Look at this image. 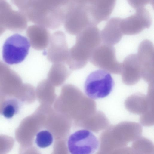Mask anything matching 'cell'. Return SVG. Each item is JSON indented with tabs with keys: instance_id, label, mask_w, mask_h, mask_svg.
Listing matches in <instances>:
<instances>
[{
	"instance_id": "obj_1",
	"label": "cell",
	"mask_w": 154,
	"mask_h": 154,
	"mask_svg": "<svg viewBox=\"0 0 154 154\" xmlns=\"http://www.w3.org/2000/svg\"><path fill=\"white\" fill-rule=\"evenodd\" d=\"M69 0H29L22 13L28 20L55 29L63 23Z\"/></svg>"
},
{
	"instance_id": "obj_2",
	"label": "cell",
	"mask_w": 154,
	"mask_h": 154,
	"mask_svg": "<svg viewBox=\"0 0 154 154\" xmlns=\"http://www.w3.org/2000/svg\"><path fill=\"white\" fill-rule=\"evenodd\" d=\"M69 34L77 35L87 27L94 26L85 0H69L63 23Z\"/></svg>"
},
{
	"instance_id": "obj_3",
	"label": "cell",
	"mask_w": 154,
	"mask_h": 154,
	"mask_svg": "<svg viewBox=\"0 0 154 154\" xmlns=\"http://www.w3.org/2000/svg\"><path fill=\"white\" fill-rule=\"evenodd\" d=\"M114 85L113 79L109 73L102 69H98L92 72L87 76L84 89L89 97L96 99L108 96Z\"/></svg>"
},
{
	"instance_id": "obj_4",
	"label": "cell",
	"mask_w": 154,
	"mask_h": 154,
	"mask_svg": "<svg viewBox=\"0 0 154 154\" xmlns=\"http://www.w3.org/2000/svg\"><path fill=\"white\" fill-rule=\"evenodd\" d=\"M30 44L25 37L18 34L8 37L3 46V59L7 63L12 65L23 61L28 54Z\"/></svg>"
},
{
	"instance_id": "obj_5",
	"label": "cell",
	"mask_w": 154,
	"mask_h": 154,
	"mask_svg": "<svg viewBox=\"0 0 154 154\" xmlns=\"http://www.w3.org/2000/svg\"><path fill=\"white\" fill-rule=\"evenodd\" d=\"M89 61L94 66L109 72L121 73L122 63L117 61L115 50L112 45L101 44L93 51Z\"/></svg>"
},
{
	"instance_id": "obj_6",
	"label": "cell",
	"mask_w": 154,
	"mask_h": 154,
	"mask_svg": "<svg viewBox=\"0 0 154 154\" xmlns=\"http://www.w3.org/2000/svg\"><path fill=\"white\" fill-rule=\"evenodd\" d=\"M67 144L71 154H91L98 149L99 143L97 138L91 132L82 129L70 134Z\"/></svg>"
},
{
	"instance_id": "obj_7",
	"label": "cell",
	"mask_w": 154,
	"mask_h": 154,
	"mask_svg": "<svg viewBox=\"0 0 154 154\" xmlns=\"http://www.w3.org/2000/svg\"><path fill=\"white\" fill-rule=\"evenodd\" d=\"M140 64L141 78L147 82L154 78V47L150 41L145 40L140 44L137 54Z\"/></svg>"
},
{
	"instance_id": "obj_8",
	"label": "cell",
	"mask_w": 154,
	"mask_h": 154,
	"mask_svg": "<svg viewBox=\"0 0 154 154\" xmlns=\"http://www.w3.org/2000/svg\"><path fill=\"white\" fill-rule=\"evenodd\" d=\"M47 51L48 60L53 63L65 62L69 49L65 35L63 32L57 31L51 35Z\"/></svg>"
},
{
	"instance_id": "obj_9",
	"label": "cell",
	"mask_w": 154,
	"mask_h": 154,
	"mask_svg": "<svg viewBox=\"0 0 154 154\" xmlns=\"http://www.w3.org/2000/svg\"><path fill=\"white\" fill-rule=\"evenodd\" d=\"M123 82L127 85H133L141 78L140 64L137 54L129 55L122 63L120 73Z\"/></svg>"
},
{
	"instance_id": "obj_10",
	"label": "cell",
	"mask_w": 154,
	"mask_h": 154,
	"mask_svg": "<svg viewBox=\"0 0 154 154\" xmlns=\"http://www.w3.org/2000/svg\"><path fill=\"white\" fill-rule=\"evenodd\" d=\"M76 35L75 44L91 54L101 44L100 33L95 26L87 27Z\"/></svg>"
},
{
	"instance_id": "obj_11",
	"label": "cell",
	"mask_w": 154,
	"mask_h": 154,
	"mask_svg": "<svg viewBox=\"0 0 154 154\" xmlns=\"http://www.w3.org/2000/svg\"><path fill=\"white\" fill-rule=\"evenodd\" d=\"M26 34L33 48L41 50L48 47L51 35L46 27L37 24L30 26L27 30Z\"/></svg>"
},
{
	"instance_id": "obj_12",
	"label": "cell",
	"mask_w": 154,
	"mask_h": 154,
	"mask_svg": "<svg viewBox=\"0 0 154 154\" xmlns=\"http://www.w3.org/2000/svg\"><path fill=\"white\" fill-rule=\"evenodd\" d=\"M72 71L65 62L54 63L48 73V79L55 85H60L70 76Z\"/></svg>"
},
{
	"instance_id": "obj_13",
	"label": "cell",
	"mask_w": 154,
	"mask_h": 154,
	"mask_svg": "<svg viewBox=\"0 0 154 154\" xmlns=\"http://www.w3.org/2000/svg\"><path fill=\"white\" fill-rule=\"evenodd\" d=\"M122 35L120 26L117 25L108 24L100 33L101 40L103 43L111 45L118 43Z\"/></svg>"
},
{
	"instance_id": "obj_14",
	"label": "cell",
	"mask_w": 154,
	"mask_h": 154,
	"mask_svg": "<svg viewBox=\"0 0 154 154\" xmlns=\"http://www.w3.org/2000/svg\"><path fill=\"white\" fill-rule=\"evenodd\" d=\"M19 102L14 99H8L3 103L1 110V113L7 119L12 118L19 110Z\"/></svg>"
},
{
	"instance_id": "obj_15",
	"label": "cell",
	"mask_w": 154,
	"mask_h": 154,
	"mask_svg": "<svg viewBox=\"0 0 154 154\" xmlns=\"http://www.w3.org/2000/svg\"><path fill=\"white\" fill-rule=\"evenodd\" d=\"M53 141V137L51 132L48 130H43L37 134L35 142L38 147L44 148L50 146Z\"/></svg>"
},
{
	"instance_id": "obj_16",
	"label": "cell",
	"mask_w": 154,
	"mask_h": 154,
	"mask_svg": "<svg viewBox=\"0 0 154 154\" xmlns=\"http://www.w3.org/2000/svg\"><path fill=\"white\" fill-rule=\"evenodd\" d=\"M29 0H11V2L17 7L21 11L26 6Z\"/></svg>"
}]
</instances>
